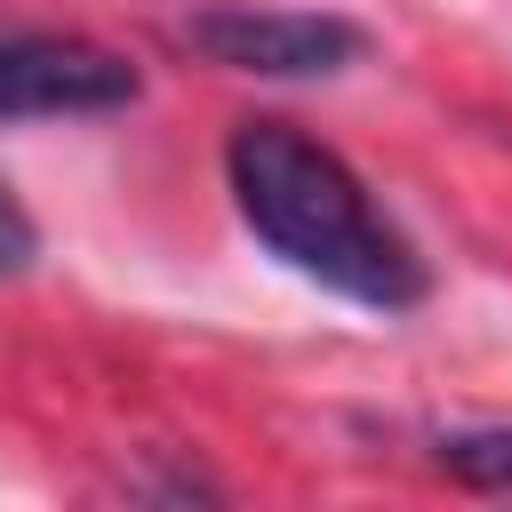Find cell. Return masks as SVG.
<instances>
[{"label": "cell", "mask_w": 512, "mask_h": 512, "mask_svg": "<svg viewBox=\"0 0 512 512\" xmlns=\"http://www.w3.org/2000/svg\"><path fill=\"white\" fill-rule=\"evenodd\" d=\"M224 184L240 224L304 280H320L344 304L368 312H408L424 304V256L408 248V232L368 200L360 168L320 144L296 120H240L224 136Z\"/></svg>", "instance_id": "1"}, {"label": "cell", "mask_w": 512, "mask_h": 512, "mask_svg": "<svg viewBox=\"0 0 512 512\" xmlns=\"http://www.w3.org/2000/svg\"><path fill=\"white\" fill-rule=\"evenodd\" d=\"M184 40L224 64V72H264V80H328L360 64V24L312 16V8H200L184 16Z\"/></svg>", "instance_id": "2"}, {"label": "cell", "mask_w": 512, "mask_h": 512, "mask_svg": "<svg viewBox=\"0 0 512 512\" xmlns=\"http://www.w3.org/2000/svg\"><path fill=\"white\" fill-rule=\"evenodd\" d=\"M136 64L96 48V40H64V32H16L0 40V128L8 120H64V112H120L136 104Z\"/></svg>", "instance_id": "3"}, {"label": "cell", "mask_w": 512, "mask_h": 512, "mask_svg": "<svg viewBox=\"0 0 512 512\" xmlns=\"http://www.w3.org/2000/svg\"><path fill=\"white\" fill-rule=\"evenodd\" d=\"M440 472H456L464 488H512V424L440 432Z\"/></svg>", "instance_id": "4"}, {"label": "cell", "mask_w": 512, "mask_h": 512, "mask_svg": "<svg viewBox=\"0 0 512 512\" xmlns=\"http://www.w3.org/2000/svg\"><path fill=\"white\" fill-rule=\"evenodd\" d=\"M32 256H40V232H32V216L16 208V192L0 184V280L32 272Z\"/></svg>", "instance_id": "5"}]
</instances>
